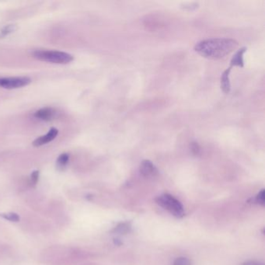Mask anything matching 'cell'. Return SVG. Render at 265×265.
Instances as JSON below:
<instances>
[{
  "label": "cell",
  "mask_w": 265,
  "mask_h": 265,
  "mask_svg": "<svg viewBox=\"0 0 265 265\" xmlns=\"http://www.w3.org/2000/svg\"><path fill=\"white\" fill-rule=\"evenodd\" d=\"M237 46L238 43L233 39L210 38L199 42L195 47V51L208 60H218L230 54Z\"/></svg>",
  "instance_id": "1"
},
{
  "label": "cell",
  "mask_w": 265,
  "mask_h": 265,
  "mask_svg": "<svg viewBox=\"0 0 265 265\" xmlns=\"http://www.w3.org/2000/svg\"><path fill=\"white\" fill-rule=\"evenodd\" d=\"M33 56L40 61L55 64H68L73 60L72 55L59 51L37 50L33 52Z\"/></svg>",
  "instance_id": "2"
},
{
  "label": "cell",
  "mask_w": 265,
  "mask_h": 265,
  "mask_svg": "<svg viewBox=\"0 0 265 265\" xmlns=\"http://www.w3.org/2000/svg\"><path fill=\"white\" fill-rule=\"evenodd\" d=\"M156 203L177 218H182L185 215L183 205L171 195L164 194L158 196L156 199Z\"/></svg>",
  "instance_id": "3"
},
{
  "label": "cell",
  "mask_w": 265,
  "mask_h": 265,
  "mask_svg": "<svg viewBox=\"0 0 265 265\" xmlns=\"http://www.w3.org/2000/svg\"><path fill=\"white\" fill-rule=\"evenodd\" d=\"M31 82V79L25 76L0 78V87L13 90L28 86Z\"/></svg>",
  "instance_id": "4"
},
{
  "label": "cell",
  "mask_w": 265,
  "mask_h": 265,
  "mask_svg": "<svg viewBox=\"0 0 265 265\" xmlns=\"http://www.w3.org/2000/svg\"><path fill=\"white\" fill-rule=\"evenodd\" d=\"M140 174L145 178H153L158 175V170L150 160H143L140 165Z\"/></svg>",
  "instance_id": "5"
},
{
  "label": "cell",
  "mask_w": 265,
  "mask_h": 265,
  "mask_svg": "<svg viewBox=\"0 0 265 265\" xmlns=\"http://www.w3.org/2000/svg\"><path fill=\"white\" fill-rule=\"evenodd\" d=\"M58 134H59V130L56 128H52L46 134L38 137L34 140L33 145L34 146L38 147L49 143V142H52L57 137Z\"/></svg>",
  "instance_id": "6"
},
{
  "label": "cell",
  "mask_w": 265,
  "mask_h": 265,
  "mask_svg": "<svg viewBox=\"0 0 265 265\" xmlns=\"http://www.w3.org/2000/svg\"><path fill=\"white\" fill-rule=\"evenodd\" d=\"M56 115H57V111L52 108H41L34 114V117L37 119L45 121V122L53 120L56 118Z\"/></svg>",
  "instance_id": "7"
},
{
  "label": "cell",
  "mask_w": 265,
  "mask_h": 265,
  "mask_svg": "<svg viewBox=\"0 0 265 265\" xmlns=\"http://www.w3.org/2000/svg\"><path fill=\"white\" fill-rule=\"evenodd\" d=\"M231 67H229L227 69L225 70L221 75V89L225 93H229L231 90V85L229 81V74L231 72Z\"/></svg>",
  "instance_id": "8"
},
{
  "label": "cell",
  "mask_w": 265,
  "mask_h": 265,
  "mask_svg": "<svg viewBox=\"0 0 265 265\" xmlns=\"http://www.w3.org/2000/svg\"><path fill=\"white\" fill-rule=\"evenodd\" d=\"M247 51V48H242V49H239L237 51V53L234 55L233 59L231 60V66L230 67L238 66L243 67L244 66V55Z\"/></svg>",
  "instance_id": "9"
},
{
  "label": "cell",
  "mask_w": 265,
  "mask_h": 265,
  "mask_svg": "<svg viewBox=\"0 0 265 265\" xmlns=\"http://www.w3.org/2000/svg\"><path fill=\"white\" fill-rule=\"evenodd\" d=\"M131 229L132 226L130 222H122L114 229L113 231L119 234H126L131 231Z\"/></svg>",
  "instance_id": "10"
},
{
  "label": "cell",
  "mask_w": 265,
  "mask_h": 265,
  "mask_svg": "<svg viewBox=\"0 0 265 265\" xmlns=\"http://www.w3.org/2000/svg\"><path fill=\"white\" fill-rule=\"evenodd\" d=\"M68 161H69V156L67 153H63V154L60 155L56 161V166L59 170H63L66 168L67 164H68Z\"/></svg>",
  "instance_id": "11"
},
{
  "label": "cell",
  "mask_w": 265,
  "mask_h": 265,
  "mask_svg": "<svg viewBox=\"0 0 265 265\" xmlns=\"http://www.w3.org/2000/svg\"><path fill=\"white\" fill-rule=\"evenodd\" d=\"M0 216L3 218L5 220L9 221V222H17L20 221V216L17 214L15 213V212L0 214Z\"/></svg>",
  "instance_id": "12"
},
{
  "label": "cell",
  "mask_w": 265,
  "mask_h": 265,
  "mask_svg": "<svg viewBox=\"0 0 265 265\" xmlns=\"http://www.w3.org/2000/svg\"><path fill=\"white\" fill-rule=\"evenodd\" d=\"M16 30V25L14 24H9V25L5 26L3 27L2 31H1V36H5L11 33L14 32Z\"/></svg>",
  "instance_id": "13"
},
{
  "label": "cell",
  "mask_w": 265,
  "mask_h": 265,
  "mask_svg": "<svg viewBox=\"0 0 265 265\" xmlns=\"http://www.w3.org/2000/svg\"><path fill=\"white\" fill-rule=\"evenodd\" d=\"M173 265H192V262L188 258L181 257V258H178L174 261Z\"/></svg>",
  "instance_id": "14"
},
{
  "label": "cell",
  "mask_w": 265,
  "mask_h": 265,
  "mask_svg": "<svg viewBox=\"0 0 265 265\" xmlns=\"http://www.w3.org/2000/svg\"><path fill=\"white\" fill-rule=\"evenodd\" d=\"M256 202L261 205L264 206L265 204V190L261 191L256 196Z\"/></svg>",
  "instance_id": "15"
},
{
  "label": "cell",
  "mask_w": 265,
  "mask_h": 265,
  "mask_svg": "<svg viewBox=\"0 0 265 265\" xmlns=\"http://www.w3.org/2000/svg\"><path fill=\"white\" fill-rule=\"evenodd\" d=\"M38 179H39V171L35 170L31 174V185L32 187H35L38 184Z\"/></svg>",
  "instance_id": "16"
},
{
  "label": "cell",
  "mask_w": 265,
  "mask_h": 265,
  "mask_svg": "<svg viewBox=\"0 0 265 265\" xmlns=\"http://www.w3.org/2000/svg\"><path fill=\"white\" fill-rule=\"evenodd\" d=\"M191 150L194 155H199L201 152V148L198 142H194L191 144Z\"/></svg>",
  "instance_id": "17"
},
{
  "label": "cell",
  "mask_w": 265,
  "mask_h": 265,
  "mask_svg": "<svg viewBox=\"0 0 265 265\" xmlns=\"http://www.w3.org/2000/svg\"><path fill=\"white\" fill-rule=\"evenodd\" d=\"M242 265H265L262 262H256V261H247L244 262Z\"/></svg>",
  "instance_id": "18"
}]
</instances>
